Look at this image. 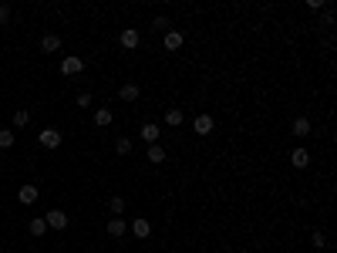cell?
<instances>
[{
    "label": "cell",
    "mask_w": 337,
    "mask_h": 253,
    "mask_svg": "<svg viewBox=\"0 0 337 253\" xmlns=\"http://www.w3.org/2000/svg\"><path fill=\"white\" fill-rule=\"evenodd\" d=\"M138 95H142V88H138L135 81H125L122 88H118V98L122 101H138Z\"/></svg>",
    "instance_id": "52a82bcc"
},
{
    "label": "cell",
    "mask_w": 337,
    "mask_h": 253,
    "mask_svg": "<svg viewBox=\"0 0 337 253\" xmlns=\"http://www.w3.org/2000/svg\"><path fill=\"white\" fill-rule=\"evenodd\" d=\"M310 132H314L310 118H297V121H293V135H297V139H307Z\"/></svg>",
    "instance_id": "7c38bea8"
},
{
    "label": "cell",
    "mask_w": 337,
    "mask_h": 253,
    "mask_svg": "<svg viewBox=\"0 0 337 253\" xmlns=\"http://www.w3.org/2000/svg\"><path fill=\"white\" fill-rule=\"evenodd\" d=\"M57 47H61V37H57V34H44V37H41V51H44V54H54Z\"/></svg>",
    "instance_id": "8fae6325"
},
{
    "label": "cell",
    "mask_w": 337,
    "mask_h": 253,
    "mask_svg": "<svg viewBox=\"0 0 337 253\" xmlns=\"http://www.w3.org/2000/svg\"><path fill=\"white\" fill-rule=\"evenodd\" d=\"M44 223H47V230H67V213L64 209H47Z\"/></svg>",
    "instance_id": "3957f363"
},
{
    "label": "cell",
    "mask_w": 337,
    "mask_h": 253,
    "mask_svg": "<svg viewBox=\"0 0 337 253\" xmlns=\"http://www.w3.org/2000/svg\"><path fill=\"white\" fill-rule=\"evenodd\" d=\"M112 121H115V115L108 108H98V111H95V125H98V129H108Z\"/></svg>",
    "instance_id": "2e32d148"
},
{
    "label": "cell",
    "mask_w": 337,
    "mask_h": 253,
    "mask_svg": "<svg viewBox=\"0 0 337 253\" xmlns=\"http://www.w3.org/2000/svg\"><path fill=\"white\" fill-rule=\"evenodd\" d=\"M115 152H118V155H132V139H125V135H122V139L115 142Z\"/></svg>",
    "instance_id": "7402d4cb"
},
{
    "label": "cell",
    "mask_w": 337,
    "mask_h": 253,
    "mask_svg": "<svg viewBox=\"0 0 337 253\" xmlns=\"http://www.w3.org/2000/svg\"><path fill=\"white\" fill-rule=\"evenodd\" d=\"M310 11H327V0H307Z\"/></svg>",
    "instance_id": "484cf974"
},
{
    "label": "cell",
    "mask_w": 337,
    "mask_h": 253,
    "mask_svg": "<svg viewBox=\"0 0 337 253\" xmlns=\"http://www.w3.org/2000/svg\"><path fill=\"white\" fill-rule=\"evenodd\" d=\"M11 21V7H7V4H0V24H7Z\"/></svg>",
    "instance_id": "4316f807"
},
{
    "label": "cell",
    "mask_w": 337,
    "mask_h": 253,
    "mask_svg": "<svg viewBox=\"0 0 337 253\" xmlns=\"http://www.w3.org/2000/svg\"><path fill=\"white\" fill-rule=\"evenodd\" d=\"M11 121H14V129H27V121H31V111H27V108H17Z\"/></svg>",
    "instance_id": "ac0fdd59"
},
{
    "label": "cell",
    "mask_w": 337,
    "mask_h": 253,
    "mask_svg": "<svg viewBox=\"0 0 337 253\" xmlns=\"http://www.w3.org/2000/svg\"><path fill=\"white\" fill-rule=\"evenodd\" d=\"M145 159H148V162H155V165H158V162H165V149H162L158 142H155V145H148Z\"/></svg>",
    "instance_id": "9a60e30c"
},
{
    "label": "cell",
    "mask_w": 337,
    "mask_h": 253,
    "mask_svg": "<svg viewBox=\"0 0 337 253\" xmlns=\"http://www.w3.org/2000/svg\"><path fill=\"white\" fill-rule=\"evenodd\" d=\"M310 243H314L317 250H320V246H327V236H324V233H320V230H314V236H310Z\"/></svg>",
    "instance_id": "603a6c76"
},
{
    "label": "cell",
    "mask_w": 337,
    "mask_h": 253,
    "mask_svg": "<svg viewBox=\"0 0 337 253\" xmlns=\"http://www.w3.org/2000/svg\"><path fill=\"white\" fill-rule=\"evenodd\" d=\"M27 230H31V236H44V233H47V223H44V216H34V220L27 223Z\"/></svg>",
    "instance_id": "e0dca14e"
},
{
    "label": "cell",
    "mask_w": 337,
    "mask_h": 253,
    "mask_svg": "<svg viewBox=\"0 0 337 253\" xmlns=\"http://www.w3.org/2000/svg\"><path fill=\"white\" fill-rule=\"evenodd\" d=\"M138 135H142V142L155 145V142H158V135H162V129H158L155 121H145V125H142V132H138Z\"/></svg>",
    "instance_id": "8992f818"
},
{
    "label": "cell",
    "mask_w": 337,
    "mask_h": 253,
    "mask_svg": "<svg viewBox=\"0 0 337 253\" xmlns=\"http://www.w3.org/2000/svg\"><path fill=\"white\" fill-rule=\"evenodd\" d=\"M152 27H155V31H168V17H155Z\"/></svg>",
    "instance_id": "d4e9b609"
},
{
    "label": "cell",
    "mask_w": 337,
    "mask_h": 253,
    "mask_svg": "<svg viewBox=\"0 0 337 253\" xmlns=\"http://www.w3.org/2000/svg\"><path fill=\"white\" fill-rule=\"evenodd\" d=\"M192 129H196V135H209V132L216 129L213 115H206V111H202V115H196V121H192Z\"/></svg>",
    "instance_id": "5b68a950"
},
{
    "label": "cell",
    "mask_w": 337,
    "mask_h": 253,
    "mask_svg": "<svg viewBox=\"0 0 337 253\" xmlns=\"http://www.w3.org/2000/svg\"><path fill=\"white\" fill-rule=\"evenodd\" d=\"M290 165L293 169H307V165H310V152H307V149H293L290 152Z\"/></svg>",
    "instance_id": "9c48e42d"
},
{
    "label": "cell",
    "mask_w": 337,
    "mask_h": 253,
    "mask_svg": "<svg viewBox=\"0 0 337 253\" xmlns=\"http://www.w3.org/2000/svg\"><path fill=\"white\" fill-rule=\"evenodd\" d=\"M165 125L179 129V125H182V108H168V111H165Z\"/></svg>",
    "instance_id": "d6986e66"
},
{
    "label": "cell",
    "mask_w": 337,
    "mask_h": 253,
    "mask_svg": "<svg viewBox=\"0 0 337 253\" xmlns=\"http://www.w3.org/2000/svg\"><path fill=\"white\" fill-rule=\"evenodd\" d=\"M125 233H128V223H125L122 216H112V220H108V236L118 240V236H125Z\"/></svg>",
    "instance_id": "30bf717a"
},
{
    "label": "cell",
    "mask_w": 337,
    "mask_h": 253,
    "mask_svg": "<svg viewBox=\"0 0 337 253\" xmlns=\"http://www.w3.org/2000/svg\"><path fill=\"white\" fill-rule=\"evenodd\" d=\"M108 209H112L115 216H122L125 209H128V203H125V199H122V196H112V199H108Z\"/></svg>",
    "instance_id": "ffe728a7"
},
{
    "label": "cell",
    "mask_w": 337,
    "mask_h": 253,
    "mask_svg": "<svg viewBox=\"0 0 337 253\" xmlns=\"http://www.w3.org/2000/svg\"><path fill=\"white\" fill-rule=\"evenodd\" d=\"M132 233H135V236H138V240H145L148 233H152V223H148V220H142V216H138V220L132 223Z\"/></svg>",
    "instance_id": "4fadbf2b"
},
{
    "label": "cell",
    "mask_w": 337,
    "mask_h": 253,
    "mask_svg": "<svg viewBox=\"0 0 337 253\" xmlns=\"http://www.w3.org/2000/svg\"><path fill=\"white\" fill-rule=\"evenodd\" d=\"M81 71H85V61H81L78 54H67L64 61H61V75H67V78H78Z\"/></svg>",
    "instance_id": "6da1fadb"
},
{
    "label": "cell",
    "mask_w": 337,
    "mask_h": 253,
    "mask_svg": "<svg viewBox=\"0 0 337 253\" xmlns=\"http://www.w3.org/2000/svg\"><path fill=\"white\" fill-rule=\"evenodd\" d=\"M37 196H41V193H37V186H21V189H17L21 206H34V203H37Z\"/></svg>",
    "instance_id": "ba28073f"
},
{
    "label": "cell",
    "mask_w": 337,
    "mask_h": 253,
    "mask_svg": "<svg viewBox=\"0 0 337 253\" xmlns=\"http://www.w3.org/2000/svg\"><path fill=\"white\" fill-rule=\"evenodd\" d=\"M182 47V31H165V51H179Z\"/></svg>",
    "instance_id": "5bb4252c"
},
{
    "label": "cell",
    "mask_w": 337,
    "mask_h": 253,
    "mask_svg": "<svg viewBox=\"0 0 337 253\" xmlns=\"http://www.w3.org/2000/svg\"><path fill=\"white\" fill-rule=\"evenodd\" d=\"M14 142H17V135H14V129H0V149H11Z\"/></svg>",
    "instance_id": "44dd1931"
},
{
    "label": "cell",
    "mask_w": 337,
    "mask_h": 253,
    "mask_svg": "<svg viewBox=\"0 0 337 253\" xmlns=\"http://www.w3.org/2000/svg\"><path fill=\"white\" fill-rule=\"evenodd\" d=\"M118 44H122L125 51H135V47L142 44V34L135 31V27H125V31L118 34Z\"/></svg>",
    "instance_id": "277c9868"
},
{
    "label": "cell",
    "mask_w": 337,
    "mask_h": 253,
    "mask_svg": "<svg viewBox=\"0 0 337 253\" xmlns=\"http://www.w3.org/2000/svg\"><path fill=\"white\" fill-rule=\"evenodd\" d=\"M61 139H64V135L57 132V129H41L37 145H41V149H57V145H61Z\"/></svg>",
    "instance_id": "7a4b0ae2"
},
{
    "label": "cell",
    "mask_w": 337,
    "mask_h": 253,
    "mask_svg": "<svg viewBox=\"0 0 337 253\" xmlns=\"http://www.w3.org/2000/svg\"><path fill=\"white\" fill-rule=\"evenodd\" d=\"M91 105V91H81L78 95V108H88Z\"/></svg>",
    "instance_id": "cb8c5ba5"
}]
</instances>
